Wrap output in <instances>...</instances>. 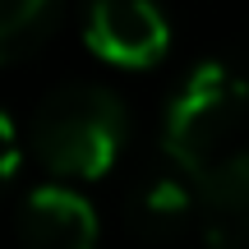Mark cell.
<instances>
[{
    "instance_id": "6da1fadb",
    "label": "cell",
    "mask_w": 249,
    "mask_h": 249,
    "mask_svg": "<svg viewBox=\"0 0 249 249\" xmlns=\"http://www.w3.org/2000/svg\"><path fill=\"white\" fill-rule=\"evenodd\" d=\"M129 116L120 97L97 83L55 88L33 111V152L60 180H102L116 166Z\"/></svg>"
},
{
    "instance_id": "52a82bcc",
    "label": "cell",
    "mask_w": 249,
    "mask_h": 249,
    "mask_svg": "<svg viewBox=\"0 0 249 249\" xmlns=\"http://www.w3.org/2000/svg\"><path fill=\"white\" fill-rule=\"evenodd\" d=\"M65 14V0H0V55L9 65L55 33Z\"/></svg>"
},
{
    "instance_id": "277c9868",
    "label": "cell",
    "mask_w": 249,
    "mask_h": 249,
    "mask_svg": "<svg viewBox=\"0 0 249 249\" xmlns=\"http://www.w3.org/2000/svg\"><path fill=\"white\" fill-rule=\"evenodd\" d=\"M203 213V180L194 171H185L180 161H171V171L148 176L129 198V231L139 240L152 245H171L180 240L194 217Z\"/></svg>"
},
{
    "instance_id": "ba28073f",
    "label": "cell",
    "mask_w": 249,
    "mask_h": 249,
    "mask_svg": "<svg viewBox=\"0 0 249 249\" xmlns=\"http://www.w3.org/2000/svg\"><path fill=\"white\" fill-rule=\"evenodd\" d=\"M18 171V139H14V120H5V176Z\"/></svg>"
},
{
    "instance_id": "3957f363",
    "label": "cell",
    "mask_w": 249,
    "mask_h": 249,
    "mask_svg": "<svg viewBox=\"0 0 249 249\" xmlns=\"http://www.w3.org/2000/svg\"><path fill=\"white\" fill-rule=\"evenodd\" d=\"M83 42L97 60L116 70H148L166 55L171 28L157 0H88Z\"/></svg>"
},
{
    "instance_id": "5b68a950",
    "label": "cell",
    "mask_w": 249,
    "mask_h": 249,
    "mask_svg": "<svg viewBox=\"0 0 249 249\" xmlns=\"http://www.w3.org/2000/svg\"><path fill=\"white\" fill-rule=\"evenodd\" d=\"M23 249H97V213L65 185H37L18 203Z\"/></svg>"
},
{
    "instance_id": "7a4b0ae2",
    "label": "cell",
    "mask_w": 249,
    "mask_h": 249,
    "mask_svg": "<svg viewBox=\"0 0 249 249\" xmlns=\"http://www.w3.org/2000/svg\"><path fill=\"white\" fill-rule=\"evenodd\" d=\"M249 120V79L235 65L198 60L180 79L161 120V148L171 161L194 171L198 180L231 157L235 134Z\"/></svg>"
},
{
    "instance_id": "8992f818",
    "label": "cell",
    "mask_w": 249,
    "mask_h": 249,
    "mask_svg": "<svg viewBox=\"0 0 249 249\" xmlns=\"http://www.w3.org/2000/svg\"><path fill=\"white\" fill-rule=\"evenodd\" d=\"M198 226L208 249H249V148L231 152L217 171L203 176Z\"/></svg>"
}]
</instances>
